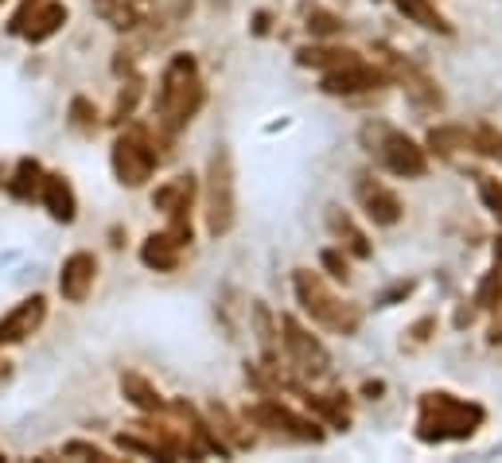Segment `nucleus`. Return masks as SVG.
<instances>
[{
  "label": "nucleus",
  "mask_w": 502,
  "mask_h": 463,
  "mask_svg": "<svg viewBox=\"0 0 502 463\" xmlns=\"http://www.w3.org/2000/svg\"><path fill=\"white\" fill-rule=\"evenodd\" d=\"M202 105V74L195 55H176L160 74V90H156V128L164 136H176L179 128H187V121L199 113Z\"/></svg>",
  "instance_id": "1"
},
{
  "label": "nucleus",
  "mask_w": 502,
  "mask_h": 463,
  "mask_svg": "<svg viewBox=\"0 0 502 463\" xmlns=\"http://www.w3.org/2000/svg\"><path fill=\"white\" fill-rule=\"evenodd\" d=\"M281 331H284V351H288V359H292L296 370L308 374V378H324V374H331V354H327V347L304 327L300 319L281 316Z\"/></svg>",
  "instance_id": "6"
},
{
  "label": "nucleus",
  "mask_w": 502,
  "mask_h": 463,
  "mask_svg": "<svg viewBox=\"0 0 502 463\" xmlns=\"http://www.w3.org/2000/svg\"><path fill=\"white\" fill-rule=\"evenodd\" d=\"M202 214H207V230L222 238L238 222V183H234V156L230 148H215L207 164V187H202Z\"/></svg>",
  "instance_id": "4"
},
{
  "label": "nucleus",
  "mask_w": 502,
  "mask_h": 463,
  "mask_svg": "<svg viewBox=\"0 0 502 463\" xmlns=\"http://www.w3.org/2000/svg\"><path fill=\"white\" fill-rule=\"evenodd\" d=\"M378 160L393 171V176H401V179H421L424 171H429V153H424L413 136L398 133V128H386V133H382Z\"/></svg>",
  "instance_id": "8"
},
{
  "label": "nucleus",
  "mask_w": 502,
  "mask_h": 463,
  "mask_svg": "<svg viewBox=\"0 0 502 463\" xmlns=\"http://www.w3.org/2000/svg\"><path fill=\"white\" fill-rule=\"evenodd\" d=\"M308 31L319 39H327V36H335V31H343V20L324 12V8H312V12H308Z\"/></svg>",
  "instance_id": "25"
},
{
  "label": "nucleus",
  "mask_w": 502,
  "mask_h": 463,
  "mask_svg": "<svg viewBox=\"0 0 502 463\" xmlns=\"http://www.w3.org/2000/svg\"><path fill=\"white\" fill-rule=\"evenodd\" d=\"M70 113H74V125H82V128H90V125H98V110H94L90 102H74L70 105Z\"/></svg>",
  "instance_id": "28"
},
{
  "label": "nucleus",
  "mask_w": 502,
  "mask_h": 463,
  "mask_svg": "<svg viewBox=\"0 0 502 463\" xmlns=\"http://www.w3.org/2000/svg\"><path fill=\"white\" fill-rule=\"evenodd\" d=\"M94 281H98V257L78 250L62 261V273H59V293L67 304H82L90 293H94Z\"/></svg>",
  "instance_id": "10"
},
{
  "label": "nucleus",
  "mask_w": 502,
  "mask_h": 463,
  "mask_svg": "<svg viewBox=\"0 0 502 463\" xmlns=\"http://www.w3.org/2000/svg\"><path fill=\"white\" fill-rule=\"evenodd\" d=\"M479 199L487 203V211L502 214V183L490 179V176H479Z\"/></svg>",
  "instance_id": "27"
},
{
  "label": "nucleus",
  "mask_w": 502,
  "mask_h": 463,
  "mask_svg": "<svg viewBox=\"0 0 502 463\" xmlns=\"http://www.w3.org/2000/svg\"><path fill=\"white\" fill-rule=\"evenodd\" d=\"M386 82H390L386 70L374 67V62H362V59H355V62H347V67L324 74V90L335 94V98H355V94L382 90Z\"/></svg>",
  "instance_id": "9"
},
{
  "label": "nucleus",
  "mask_w": 502,
  "mask_h": 463,
  "mask_svg": "<svg viewBox=\"0 0 502 463\" xmlns=\"http://www.w3.org/2000/svg\"><path fill=\"white\" fill-rule=\"evenodd\" d=\"M250 421H258L261 428H273V433H284L292 440H304V444H319V440H324V428L300 413H292V409L281 405L276 397H265V401L250 405Z\"/></svg>",
  "instance_id": "7"
},
{
  "label": "nucleus",
  "mask_w": 502,
  "mask_h": 463,
  "mask_svg": "<svg viewBox=\"0 0 502 463\" xmlns=\"http://www.w3.org/2000/svg\"><path fill=\"white\" fill-rule=\"evenodd\" d=\"M393 4H398V12L409 20V24L424 28V31H440V36H452V24H448V16L432 4V0H393Z\"/></svg>",
  "instance_id": "19"
},
{
  "label": "nucleus",
  "mask_w": 502,
  "mask_h": 463,
  "mask_svg": "<svg viewBox=\"0 0 502 463\" xmlns=\"http://www.w3.org/2000/svg\"><path fill=\"white\" fill-rule=\"evenodd\" d=\"M39 195H44V207H47V214L55 222H74V214H78V199H74V187L62 176H44Z\"/></svg>",
  "instance_id": "17"
},
{
  "label": "nucleus",
  "mask_w": 502,
  "mask_h": 463,
  "mask_svg": "<svg viewBox=\"0 0 502 463\" xmlns=\"http://www.w3.org/2000/svg\"><path fill=\"white\" fill-rule=\"evenodd\" d=\"M121 393L129 397V401L141 409V413H160V409H164V397H160V390L148 378H141V374H121Z\"/></svg>",
  "instance_id": "21"
},
{
  "label": "nucleus",
  "mask_w": 502,
  "mask_h": 463,
  "mask_svg": "<svg viewBox=\"0 0 502 463\" xmlns=\"http://www.w3.org/2000/svg\"><path fill=\"white\" fill-rule=\"evenodd\" d=\"M355 191H358V203H362V211H366V219H374V226H398L401 222L405 207L386 183H378L374 176H358Z\"/></svg>",
  "instance_id": "11"
},
{
  "label": "nucleus",
  "mask_w": 502,
  "mask_h": 463,
  "mask_svg": "<svg viewBox=\"0 0 502 463\" xmlns=\"http://www.w3.org/2000/svg\"><path fill=\"white\" fill-rule=\"evenodd\" d=\"M355 59H358V51L331 47V43H308V47L296 51V62H300V67H316V70H339Z\"/></svg>",
  "instance_id": "18"
},
{
  "label": "nucleus",
  "mask_w": 502,
  "mask_h": 463,
  "mask_svg": "<svg viewBox=\"0 0 502 463\" xmlns=\"http://www.w3.org/2000/svg\"><path fill=\"white\" fill-rule=\"evenodd\" d=\"M429 148L440 156H456V153H467L472 148V133L459 125H436L429 133Z\"/></svg>",
  "instance_id": "22"
},
{
  "label": "nucleus",
  "mask_w": 502,
  "mask_h": 463,
  "mask_svg": "<svg viewBox=\"0 0 502 463\" xmlns=\"http://www.w3.org/2000/svg\"><path fill=\"white\" fill-rule=\"evenodd\" d=\"M292 288H296L300 308L319 323V327L335 331V335H355V331H358L362 311L355 304H347L343 296L331 293L319 273H312V269H296V273H292Z\"/></svg>",
  "instance_id": "3"
},
{
  "label": "nucleus",
  "mask_w": 502,
  "mask_h": 463,
  "mask_svg": "<svg viewBox=\"0 0 502 463\" xmlns=\"http://www.w3.org/2000/svg\"><path fill=\"white\" fill-rule=\"evenodd\" d=\"M472 148L475 153H483V156H502V133L498 128H490V125H479L472 133Z\"/></svg>",
  "instance_id": "26"
},
{
  "label": "nucleus",
  "mask_w": 502,
  "mask_h": 463,
  "mask_svg": "<svg viewBox=\"0 0 502 463\" xmlns=\"http://www.w3.org/2000/svg\"><path fill=\"white\" fill-rule=\"evenodd\" d=\"M136 102H141V79H129L121 86V94H117V105H113V121H125V117H133Z\"/></svg>",
  "instance_id": "24"
},
{
  "label": "nucleus",
  "mask_w": 502,
  "mask_h": 463,
  "mask_svg": "<svg viewBox=\"0 0 502 463\" xmlns=\"http://www.w3.org/2000/svg\"><path fill=\"white\" fill-rule=\"evenodd\" d=\"M141 261L156 273H172L179 265V245L168 238V234H148L144 245H141Z\"/></svg>",
  "instance_id": "20"
},
{
  "label": "nucleus",
  "mask_w": 502,
  "mask_h": 463,
  "mask_svg": "<svg viewBox=\"0 0 502 463\" xmlns=\"http://www.w3.org/2000/svg\"><path fill=\"white\" fill-rule=\"evenodd\" d=\"M62 451H67V456H86V459H110V451H102L98 444H82V440H70Z\"/></svg>",
  "instance_id": "29"
},
{
  "label": "nucleus",
  "mask_w": 502,
  "mask_h": 463,
  "mask_svg": "<svg viewBox=\"0 0 502 463\" xmlns=\"http://www.w3.org/2000/svg\"><path fill=\"white\" fill-rule=\"evenodd\" d=\"M319 261H324V269H331V277H339V281H347V277H350V265H347L335 250H327L324 257H319Z\"/></svg>",
  "instance_id": "30"
},
{
  "label": "nucleus",
  "mask_w": 502,
  "mask_h": 463,
  "mask_svg": "<svg viewBox=\"0 0 502 463\" xmlns=\"http://www.w3.org/2000/svg\"><path fill=\"white\" fill-rule=\"evenodd\" d=\"M327 230L335 234V242L343 245V250L350 253V257H358V261H366V257H374V245H370V238L362 234V226L350 219L347 211H339V207H327Z\"/></svg>",
  "instance_id": "14"
},
{
  "label": "nucleus",
  "mask_w": 502,
  "mask_h": 463,
  "mask_svg": "<svg viewBox=\"0 0 502 463\" xmlns=\"http://www.w3.org/2000/svg\"><path fill=\"white\" fill-rule=\"evenodd\" d=\"M191 203H195V179L191 176H176L168 183H160L152 191V207L164 211L168 219H176V214H191Z\"/></svg>",
  "instance_id": "15"
},
{
  "label": "nucleus",
  "mask_w": 502,
  "mask_h": 463,
  "mask_svg": "<svg viewBox=\"0 0 502 463\" xmlns=\"http://www.w3.org/2000/svg\"><path fill=\"white\" fill-rule=\"evenodd\" d=\"M44 319H47V300H44V296L20 300V304L8 311L4 319H0V347H8V343H20V339L36 335V331L44 327Z\"/></svg>",
  "instance_id": "12"
},
{
  "label": "nucleus",
  "mask_w": 502,
  "mask_h": 463,
  "mask_svg": "<svg viewBox=\"0 0 502 463\" xmlns=\"http://www.w3.org/2000/svg\"><path fill=\"white\" fill-rule=\"evenodd\" d=\"M67 4L62 0H36V8H31V16H28V24H24V36L31 43H44L51 39L55 31L67 24Z\"/></svg>",
  "instance_id": "16"
},
{
  "label": "nucleus",
  "mask_w": 502,
  "mask_h": 463,
  "mask_svg": "<svg viewBox=\"0 0 502 463\" xmlns=\"http://www.w3.org/2000/svg\"><path fill=\"white\" fill-rule=\"evenodd\" d=\"M483 405L464 401L456 393H424L421 397V413H416V436L440 444V440H467L475 436V428L483 425Z\"/></svg>",
  "instance_id": "2"
},
{
  "label": "nucleus",
  "mask_w": 502,
  "mask_h": 463,
  "mask_svg": "<svg viewBox=\"0 0 502 463\" xmlns=\"http://www.w3.org/2000/svg\"><path fill=\"white\" fill-rule=\"evenodd\" d=\"M39 183H44V168H39L36 160H20L16 179L8 183V191H12L16 199H31V195L39 191Z\"/></svg>",
  "instance_id": "23"
},
{
  "label": "nucleus",
  "mask_w": 502,
  "mask_h": 463,
  "mask_svg": "<svg viewBox=\"0 0 502 463\" xmlns=\"http://www.w3.org/2000/svg\"><path fill=\"white\" fill-rule=\"evenodd\" d=\"M94 8L113 31H129L152 16L156 0H94Z\"/></svg>",
  "instance_id": "13"
},
{
  "label": "nucleus",
  "mask_w": 502,
  "mask_h": 463,
  "mask_svg": "<svg viewBox=\"0 0 502 463\" xmlns=\"http://www.w3.org/2000/svg\"><path fill=\"white\" fill-rule=\"evenodd\" d=\"M113 171L125 187H144L156 171V153L152 141L144 136V128H129L113 141Z\"/></svg>",
  "instance_id": "5"
}]
</instances>
